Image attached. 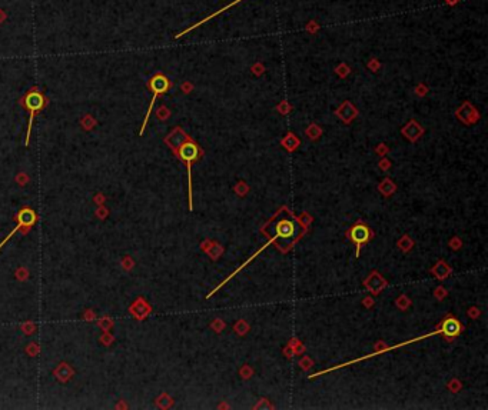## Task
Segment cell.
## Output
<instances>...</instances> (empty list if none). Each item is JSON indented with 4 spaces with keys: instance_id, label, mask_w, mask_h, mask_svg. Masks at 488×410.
Instances as JSON below:
<instances>
[{
    "instance_id": "cell-1",
    "label": "cell",
    "mask_w": 488,
    "mask_h": 410,
    "mask_svg": "<svg viewBox=\"0 0 488 410\" xmlns=\"http://www.w3.org/2000/svg\"><path fill=\"white\" fill-rule=\"evenodd\" d=\"M151 90H152V100H151V105H149V109H148V113L145 116V120H143V124H142V129L139 132V136H142L143 135V132H145L146 124H148V120H149V116H151V112H152L153 105H155V101H156V97L159 96L160 93H165L166 90L169 89V80L166 76H163V74H155L152 79H151Z\"/></svg>"
},
{
    "instance_id": "cell-2",
    "label": "cell",
    "mask_w": 488,
    "mask_h": 410,
    "mask_svg": "<svg viewBox=\"0 0 488 410\" xmlns=\"http://www.w3.org/2000/svg\"><path fill=\"white\" fill-rule=\"evenodd\" d=\"M179 156L188 167V182H189V209L192 210V179H190V165L199 156V147L192 140H186L179 146Z\"/></svg>"
},
{
    "instance_id": "cell-3",
    "label": "cell",
    "mask_w": 488,
    "mask_h": 410,
    "mask_svg": "<svg viewBox=\"0 0 488 410\" xmlns=\"http://www.w3.org/2000/svg\"><path fill=\"white\" fill-rule=\"evenodd\" d=\"M25 106L29 109V115H30L29 126H28V132H26V140H25V144L28 146L30 140V132H32L33 117H35V115H36L37 112L44 106V97L42 96V94L39 93V92L33 90V92H30V93L25 97Z\"/></svg>"
},
{
    "instance_id": "cell-4",
    "label": "cell",
    "mask_w": 488,
    "mask_h": 410,
    "mask_svg": "<svg viewBox=\"0 0 488 410\" xmlns=\"http://www.w3.org/2000/svg\"><path fill=\"white\" fill-rule=\"evenodd\" d=\"M350 238L352 243L357 245V256H359V249L361 246L368 243L372 238L371 229L364 223H357L355 226H352L350 230Z\"/></svg>"
},
{
    "instance_id": "cell-5",
    "label": "cell",
    "mask_w": 488,
    "mask_h": 410,
    "mask_svg": "<svg viewBox=\"0 0 488 410\" xmlns=\"http://www.w3.org/2000/svg\"><path fill=\"white\" fill-rule=\"evenodd\" d=\"M35 222H36V213H35L33 210H30V209L20 210V213H19V216H17V226H16L15 229L9 233L6 238L2 240V243H0V249L6 245V243L9 242V239L12 238L15 233H17V232L20 230L22 227H29V226H32Z\"/></svg>"
},
{
    "instance_id": "cell-6",
    "label": "cell",
    "mask_w": 488,
    "mask_h": 410,
    "mask_svg": "<svg viewBox=\"0 0 488 410\" xmlns=\"http://www.w3.org/2000/svg\"><path fill=\"white\" fill-rule=\"evenodd\" d=\"M461 331H462V324L459 323L458 319L454 316L445 317L441 326H440V333H443L445 338L448 339L457 338Z\"/></svg>"
}]
</instances>
